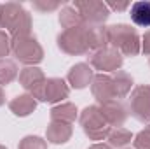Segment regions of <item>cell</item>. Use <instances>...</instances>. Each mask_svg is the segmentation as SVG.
<instances>
[{"label":"cell","mask_w":150,"mask_h":149,"mask_svg":"<svg viewBox=\"0 0 150 149\" xmlns=\"http://www.w3.org/2000/svg\"><path fill=\"white\" fill-rule=\"evenodd\" d=\"M0 21L2 28H7L11 39L32 35V16L18 2H7L2 5Z\"/></svg>","instance_id":"1"},{"label":"cell","mask_w":150,"mask_h":149,"mask_svg":"<svg viewBox=\"0 0 150 149\" xmlns=\"http://www.w3.org/2000/svg\"><path fill=\"white\" fill-rule=\"evenodd\" d=\"M108 30V46L115 47L122 56H138L142 51V39L138 35L136 28L131 25H112L107 27Z\"/></svg>","instance_id":"2"},{"label":"cell","mask_w":150,"mask_h":149,"mask_svg":"<svg viewBox=\"0 0 150 149\" xmlns=\"http://www.w3.org/2000/svg\"><path fill=\"white\" fill-rule=\"evenodd\" d=\"M80 126L84 130V133L91 139V140H105L112 130V126L107 123L103 112L100 109V105H89L79 116Z\"/></svg>","instance_id":"3"},{"label":"cell","mask_w":150,"mask_h":149,"mask_svg":"<svg viewBox=\"0 0 150 149\" xmlns=\"http://www.w3.org/2000/svg\"><path fill=\"white\" fill-rule=\"evenodd\" d=\"M58 47L70 56H82L89 53V25L63 30L58 35Z\"/></svg>","instance_id":"4"},{"label":"cell","mask_w":150,"mask_h":149,"mask_svg":"<svg viewBox=\"0 0 150 149\" xmlns=\"http://www.w3.org/2000/svg\"><path fill=\"white\" fill-rule=\"evenodd\" d=\"M11 53L16 56L19 63L26 67H35L44 60V49L37 39L32 35L11 39Z\"/></svg>","instance_id":"5"},{"label":"cell","mask_w":150,"mask_h":149,"mask_svg":"<svg viewBox=\"0 0 150 149\" xmlns=\"http://www.w3.org/2000/svg\"><path fill=\"white\" fill-rule=\"evenodd\" d=\"M74 7L82 16V21L91 27H101L110 16V9L101 0H75Z\"/></svg>","instance_id":"6"},{"label":"cell","mask_w":150,"mask_h":149,"mask_svg":"<svg viewBox=\"0 0 150 149\" xmlns=\"http://www.w3.org/2000/svg\"><path fill=\"white\" fill-rule=\"evenodd\" d=\"M127 111L140 123H150V86H136L127 98Z\"/></svg>","instance_id":"7"},{"label":"cell","mask_w":150,"mask_h":149,"mask_svg":"<svg viewBox=\"0 0 150 149\" xmlns=\"http://www.w3.org/2000/svg\"><path fill=\"white\" fill-rule=\"evenodd\" d=\"M91 67L100 70V74H108V72H117L120 70L122 63H124V56L112 46H107L100 51H94V54L89 60Z\"/></svg>","instance_id":"8"},{"label":"cell","mask_w":150,"mask_h":149,"mask_svg":"<svg viewBox=\"0 0 150 149\" xmlns=\"http://www.w3.org/2000/svg\"><path fill=\"white\" fill-rule=\"evenodd\" d=\"M19 84L35 100L44 102V97H45V75L38 67H25L19 72Z\"/></svg>","instance_id":"9"},{"label":"cell","mask_w":150,"mask_h":149,"mask_svg":"<svg viewBox=\"0 0 150 149\" xmlns=\"http://www.w3.org/2000/svg\"><path fill=\"white\" fill-rule=\"evenodd\" d=\"M91 93L96 98V102L107 104L110 100H117L115 98V91H113V82H112V75L108 74H96L91 81Z\"/></svg>","instance_id":"10"},{"label":"cell","mask_w":150,"mask_h":149,"mask_svg":"<svg viewBox=\"0 0 150 149\" xmlns=\"http://www.w3.org/2000/svg\"><path fill=\"white\" fill-rule=\"evenodd\" d=\"M68 95H70V86L67 84L65 79H61V77H49V79H45V97H44V102L59 104L61 100L68 98Z\"/></svg>","instance_id":"11"},{"label":"cell","mask_w":150,"mask_h":149,"mask_svg":"<svg viewBox=\"0 0 150 149\" xmlns=\"http://www.w3.org/2000/svg\"><path fill=\"white\" fill-rule=\"evenodd\" d=\"M100 109L103 112L107 123L112 126V128H119L126 123L127 119V107L120 102V100H110L107 104H101Z\"/></svg>","instance_id":"12"},{"label":"cell","mask_w":150,"mask_h":149,"mask_svg":"<svg viewBox=\"0 0 150 149\" xmlns=\"http://www.w3.org/2000/svg\"><path fill=\"white\" fill-rule=\"evenodd\" d=\"M93 69H91V65L89 63H77L74 65L70 70H68V75H67V79H68V84L75 88V90H84L86 86H89L91 84V81H93Z\"/></svg>","instance_id":"13"},{"label":"cell","mask_w":150,"mask_h":149,"mask_svg":"<svg viewBox=\"0 0 150 149\" xmlns=\"http://www.w3.org/2000/svg\"><path fill=\"white\" fill-rule=\"evenodd\" d=\"M72 133H74L72 125L61 121H51L45 130V137L52 144H67L72 139Z\"/></svg>","instance_id":"14"},{"label":"cell","mask_w":150,"mask_h":149,"mask_svg":"<svg viewBox=\"0 0 150 149\" xmlns=\"http://www.w3.org/2000/svg\"><path fill=\"white\" fill-rule=\"evenodd\" d=\"M9 109L14 116L18 117H25V116H30L32 112L37 109V100L30 95V93H25V95H18L14 97L11 102H9Z\"/></svg>","instance_id":"15"},{"label":"cell","mask_w":150,"mask_h":149,"mask_svg":"<svg viewBox=\"0 0 150 149\" xmlns=\"http://www.w3.org/2000/svg\"><path fill=\"white\" fill-rule=\"evenodd\" d=\"M129 16H131V21H133L136 27L149 28L150 27V0L134 2V4L131 5Z\"/></svg>","instance_id":"16"},{"label":"cell","mask_w":150,"mask_h":149,"mask_svg":"<svg viewBox=\"0 0 150 149\" xmlns=\"http://www.w3.org/2000/svg\"><path fill=\"white\" fill-rule=\"evenodd\" d=\"M112 82H113V91H115V98H124L131 93L133 88V77L124 72V70H117L112 74Z\"/></svg>","instance_id":"17"},{"label":"cell","mask_w":150,"mask_h":149,"mask_svg":"<svg viewBox=\"0 0 150 149\" xmlns=\"http://www.w3.org/2000/svg\"><path fill=\"white\" fill-rule=\"evenodd\" d=\"M77 107L70 102H65V104H59V105H54L51 109V121H61V123H68L72 125L75 119H77Z\"/></svg>","instance_id":"18"},{"label":"cell","mask_w":150,"mask_h":149,"mask_svg":"<svg viewBox=\"0 0 150 149\" xmlns=\"http://www.w3.org/2000/svg\"><path fill=\"white\" fill-rule=\"evenodd\" d=\"M59 25L65 30H70V28H75V27H82L86 23L82 21V16L79 14V11L74 5H65L59 11Z\"/></svg>","instance_id":"19"},{"label":"cell","mask_w":150,"mask_h":149,"mask_svg":"<svg viewBox=\"0 0 150 149\" xmlns=\"http://www.w3.org/2000/svg\"><path fill=\"white\" fill-rule=\"evenodd\" d=\"M108 46V30L107 27H91L89 25V49L100 51Z\"/></svg>","instance_id":"20"},{"label":"cell","mask_w":150,"mask_h":149,"mask_svg":"<svg viewBox=\"0 0 150 149\" xmlns=\"http://www.w3.org/2000/svg\"><path fill=\"white\" fill-rule=\"evenodd\" d=\"M107 140L110 142L112 148H126V146L133 140V133H131L129 130L122 128V126L112 128L110 133H108V137H107Z\"/></svg>","instance_id":"21"},{"label":"cell","mask_w":150,"mask_h":149,"mask_svg":"<svg viewBox=\"0 0 150 149\" xmlns=\"http://www.w3.org/2000/svg\"><path fill=\"white\" fill-rule=\"evenodd\" d=\"M16 77H18V65L9 58H2L0 60V86L11 84Z\"/></svg>","instance_id":"22"},{"label":"cell","mask_w":150,"mask_h":149,"mask_svg":"<svg viewBox=\"0 0 150 149\" xmlns=\"http://www.w3.org/2000/svg\"><path fill=\"white\" fill-rule=\"evenodd\" d=\"M18 149H47V140L37 135H28L19 142Z\"/></svg>","instance_id":"23"},{"label":"cell","mask_w":150,"mask_h":149,"mask_svg":"<svg viewBox=\"0 0 150 149\" xmlns=\"http://www.w3.org/2000/svg\"><path fill=\"white\" fill-rule=\"evenodd\" d=\"M133 144H134V149H150V123L145 126V130L136 133V137L133 139Z\"/></svg>","instance_id":"24"},{"label":"cell","mask_w":150,"mask_h":149,"mask_svg":"<svg viewBox=\"0 0 150 149\" xmlns=\"http://www.w3.org/2000/svg\"><path fill=\"white\" fill-rule=\"evenodd\" d=\"M32 4H33V9H37L40 12H51L61 5L59 2H49V0H33Z\"/></svg>","instance_id":"25"},{"label":"cell","mask_w":150,"mask_h":149,"mask_svg":"<svg viewBox=\"0 0 150 149\" xmlns=\"http://www.w3.org/2000/svg\"><path fill=\"white\" fill-rule=\"evenodd\" d=\"M9 53H11V35L0 30V60L9 56Z\"/></svg>","instance_id":"26"},{"label":"cell","mask_w":150,"mask_h":149,"mask_svg":"<svg viewBox=\"0 0 150 149\" xmlns=\"http://www.w3.org/2000/svg\"><path fill=\"white\" fill-rule=\"evenodd\" d=\"M107 4V7L108 9H112V11H124V9H127L131 4L129 2H105Z\"/></svg>","instance_id":"27"},{"label":"cell","mask_w":150,"mask_h":149,"mask_svg":"<svg viewBox=\"0 0 150 149\" xmlns=\"http://www.w3.org/2000/svg\"><path fill=\"white\" fill-rule=\"evenodd\" d=\"M142 51H143V54L150 56V30L145 32V35L142 37Z\"/></svg>","instance_id":"28"},{"label":"cell","mask_w":150,"mask_h":149,"mask_svg":"<svg viewBox=\"0 0 150 149\" xmlns=\"http://www.w3.org/2000/svg\"><path fill=\"white\" fill-rule=\"evenodd\" d=\"M87 149H113L110 144H103V142H96V144H93V146H89Z\"/></svg>","instance_id":"29"},{"label":"cell","mask_w":150,"mask_h":149,"mask_svg":"<svg viewBox=\"0 0 150 149\" xmlns=\"http://www.w3.org/2000/svg\"><path fill=\"white\" fill-rule=\"evenodd\" d=\"M5 104V93H4V90L0 88V107Z\"/></svg>","instance_id":"30"},{"label":"cell","mask_w":150,"mask_h":149,"mask_svg":"<svg viewBox=\"0 0 150 149\" xmlns=\"http://www.w3.org/2000/svg\"><path fill=\"white\" fill-rule=\"evenodd\" d=\"M0 14H2V4H0ZM0 28H2V21H0Z\"/></svg>","instance_id":"31"},{"label":"cell","mask_w":150,"mask_h":149,"mask_svg":"<svg viewBox=\"0 0 150 149\" xmlns=\"http://www.w3.org/2000/svg\"><path fill=\"white\" fill-rule=\"evenodd\" d=\"M0 149H7V148H5V146H0Z\"/></svg>","instance_id":"32"}]
</instances>
